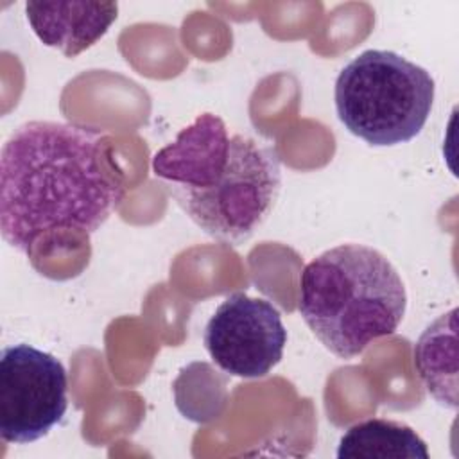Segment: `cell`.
Segmentation results:
<instances>
[{
	"mask_svg": "<svg viewBox=\"0 0 459 459\" xmlns=\"http://www.w3.org/2000/svg\"><path fill=\"white\" fill-rule=\"evenodd\" d=\"M27 20L38 39L75 57L93 47L118 16L115 2H27Z\"/></svg>",
	"mask_w": 459,
	"mask_h": 459,
	"instance_id": "8",
	"label": "cell"
},
{
	"mask_svg": "<svg viewBox=\"0 0 459 459\" xmlns=\"http://www.w3.org/2000/svg\"><path fill=\"white\" fill-rule=\"evenodd\" d=\"M436 84L420 65L391 50H366L335 79V109L344 127L369 145L412 140L429 120Z\"/></svg>",
	"mask_w": 459,
	"mask_h": 459,
	"instance_id": "3",
	"label": "cell"
},
{
	"mask_svg": "<svg viewBox=\"0 0 459 459\" xmlns=\"http://www.w3.org/2000/svg\"><path fill=\"white\" fill-rule=\"evenodd\" d=\"M281 186L280 158L271 145L244 134L230 140L219 178L199 190H170L181 210L212 238L238 244L269 217Z\"/></svg>",
	"mask_w": 459,
	"mask_h": 459,
	"instance_id": "4",
	"label": "cell"
},
{
	"mask_svg": "<svg viewBox=\"0 0 459 459\" xmlns=\"http://www.w3.org/2000/svg\"><path fill=\"white\" fill-rule=\"evenodd\" d=\"M203 341L222 371L260 378L281 360L287 330L271 301L235 292L215 308Z\"/></svg>",
	"mask_w": 459,
	"mask_h": 459,
	"instance_id": "6",
	"label": "cell"
},
{
	"mask_svg": "<svg viewBox=\"0 0 459 459\" xmlns=\"http://www.w3.org/2000/svg\"><path fill=\"white\" fill-rule=\"evenodd\" d=\"M68 409V377L59 359L30 344L2 350L0 436L25 445L47 436Z\"/></svg>",
	"mask_w": 459,
	"mask_h": 459,
	"instance_id": "5",
	"label": "cell"
},
{
	"mask_svg": "<svg viewBox=\"0 0 459 459\" xmlns=\"http://www.w3.org/2000/svg\"><path fill=\"white\" fill-rule=\"evenodd\" d=\"M339 459H429L425 441L409 425L373 418L350 427L339 441Z\"/></svg>",
	"mask_w": 459,
	"mask_h": 459,
	"instance_id": "10",
	"label": "cell"
},
{
	"mask_svg": "<svg viewBox=\"0 0 459 459\" xmlns=\"http://www.w3.org/2000/svg\"><path fill=\"white\" fill-rule=\"evenodd\" d=\"M230 140L222 118L203 113L154 154L152 172L165 179L170 190L204 188L222 172L230 156Z\"/></svg>",
	"mask_w": 459,
	"mask_h": 459,
	"instance_id": "7",
	"label": "cell"
},
{
	"mask_svg": "<svg viewBox=\"0 0 459 459\" xmlns=\"http://www.w3.org/2000/svg\"><path fill=\"white\" fill-rule=\"evenodd\" d=\"M457 308L430 323L414 346L416 369L432 398L448 409L457 407Z\"/></svg>",
	"mask_w": 459,
	"mask_h": 459,
	"instance_id": "9",
	"label": "cell"
},
{
	"mask_svg": "<svg viewBox=\"0 0 459 459\" xmlns=\"http://www.w3.org/2000/svg\"><path fill=\"white\" fill-rule=\"evenodd\" d=\"M126 186L100 129L30 120L5 140L0 156V231L30 255L59 230L93 233L124 199Z\"/></svg>",
	"mask_w": 459,
	"mask_h": 459,
	"instance_id": "1",
	"label": "cell"
},
{
	"mask_svg": "<svg viewBox=\"0 0 459 459\" xmlns=\"http://www.w3.org/2000/svg\"><path fill=\"white\" fill-rule=\"evenodd\" d=\"M298 308L326 350L353 359L375 339L396 332L407 294L398 271L380 251L341 244L305 265Z\"/></svg>",
	"mask_w": 459,
	"mask_h": 459,
	"instance_id": "2",
	"label": "cell"
}]
</instances>
